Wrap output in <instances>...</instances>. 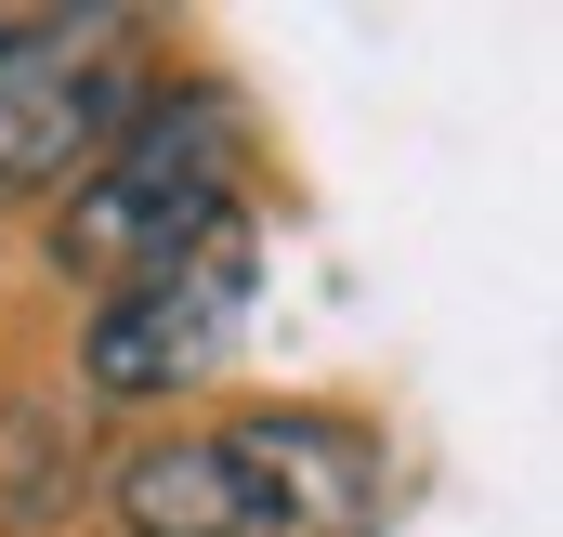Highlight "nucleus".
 <instances>
[{
    "instance_id": "1",
    "label": "nucleus",
    "mask_w": 563,
    "mask_h": 537,
    "mask_svg": "<svg viewBox=\"0 0 563 537\" xmlns=\"http://www.w3.org/2000/svg\"><path fill=\"white\" fill-rule=\"evenodd\" d=\"M367 512H380V459L341 419H236L144 446L119 472L132 537H367Z\"/></svg>"
},
{
    "instance_id": "2",
    "label": "nucleus",
    "mask_w": 563,
    "mask_h": 537,
    "mask_svg": "<svg viewBox=\"0 0 563 537\" xmlns=\"http://www.w3.org/2000/svg\"><path fill=\"white\" fill-rule=\"evenodd\" d=\"M223 223H236V119L210 92H170V106L119 119V144L79 171V210L53 223V250H66V275L132 288V275L184 263L197 237H223Z\"/></svg>"
},
{
    "instance_id": "3",
    "label": "nucleus",
    "mask_w": 563,
    "mask_h": 537,
    "mask_svg": "<svg viewBox=\"0 0 563 537\" xmlns=\"http://www.w3.org/2000/svg\"><path fill=\"white\" fill-rule=\"evenodd\" d=\"M132 119L119 79V26H66V13H13L0 26V197L66 184L79 157H106Z\"/></svg>"
},
{
    "instance_id": "4",
    "label": "nucleus",
    "mask_w": 563,
    "mask_h": 537,
    "mask_svg": "<svg viewBox=\"0 0 563 537\" xmlns=\"http://www.w3.org/2000/svg\"><path fill=\"white\" fill-rule=\"evenodd\" d=\"M236 315H250V223H223V237H197L184 263L132 275V288L92 315V381H106V394H184V381L223 368Z\"/></svg>"
}]
</instances>
